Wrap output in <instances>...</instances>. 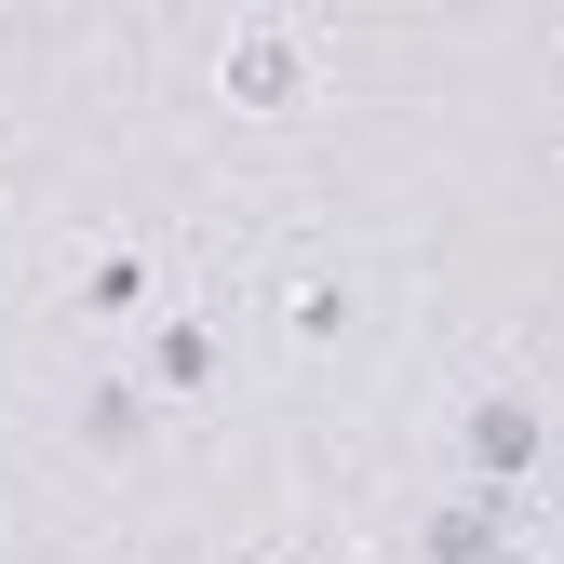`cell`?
<instances>
[{
  "mask_svg": "<svg viewBox=\"0 0 564 564\" xmlns=\"http://www.w3.org/2000/svg\"><path fill=\"white\" fill-rule=\"evenodd\" d=\"M457 484H484V498H538V484H551V390L484 377L457 403Z\"/></svg>",
  "mask_w": 564,
  "mask_h": 564,
  "instance_id": "obj_1",
  "label": "cell"
},
{
  "mask_svg": "<svg viewBox=\"0 0 564 564\" xmlns=\"http://www.w3.org/2000/svg\"><path fill=\"white\" fill-rule=\"evenodd\" d=\"M134 390H149L162 416H188V403H216L229 390V336H216V310H188V296H162L149 310V336H134V364H121Z\"/></svg>",
  "mask_w": 564,
  "mask_h": 564,
  "instance_id": "obj_2",
  "label": "cell"
},
{
  "mask_svg": "<svg viewBox=\"0 0 564 564\" xmlns=\"http://www.w3.org/2000/svg\"><path fill=\"white\" fill-rule=\"evenodd\" d=\"M216 95H229L242 121H296V108H310V28H282V14L229 28V54H216Z\"/></svg>",
  "mask_w": 564,
  "mask_h": 564,
  "instance_id": "obj_3",
  "label": "cell"
},
{
  "mask_svg": "<svg viewBox=\"0 0 564 564\" xmlns=\"http://www.w3.org/2000/svg\"><path fill=\"white\" fill-rule=\"evenodd\" d=\"M416 564H538V498H484V484L431 498V524H416Z\"/></svg>",
  "mask_w": 564,
  "mask_h": 564,
  "instance_id": "obj_4",
  "label": "cell"
},
{
  "mask_svg": "<svg viewBox=\"0 0 564 564\" xmlns=\"http://www.w3.org/2000/svg\"><path fill=\"white\" fill-rule=\"evenodd\" d=\"M67 431H82V457H108V470H134V457L162 444V403L134 390L121 364H108V377H82V390H67Z\"/></svg>",
  "mask_w": 564,
  "mask_h": 564,
  "instance_id": "obj_5",
  "label": "cell"
},
{
  "mask_svg": "<svg viewBox=\"0 0 564 564\" xmlns=\"http://www.w3.org/2000/svg\"><path fill=\"white\" fill-rule=\"evenodd\" d=\"M67 310H95V323H149V310H162V256H149V242H82Z\"/></svg>",
  "mask_w": 564,
  "mask_h": 564,
  "instance_id": "obj_6",
  "label": "cell"
},
{
  "mask_svg": "<svg viewBox=\"0 0 564 564\" xmlns=\"http://www.w3.org/2000/svg\"><path fill=\"white\" fill-rule=\"evenodd\" d=\"M282 336H296V349H349V336H364V282H336V269L282 282Z\"/></svg>",
  "mask_w": 564,
  "mask_h": 564,
  "instance_id": "obj_7",
  "label": "cell"
},
{
  "mask_svg": "<svg viewBox=\"0 0 564 564\" xmlns=\"http://www.w3.org/2000/svg\"><path fill=\"white\" fill-rule=\"evenodd\" d=\"M134 564H216V551H202V538H149V551H134Z\"/></svg>",
  "mask_w": 564,
  "mask_h": 564,
  "instance_id": "obj_8",
  "label": "cell"
}]
</instances>
